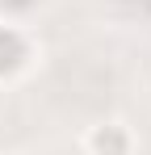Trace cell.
<instances>
[{
	"mask_svg": "<svg viewBox=\"0 0 151 155\" xmlns=\"http://www.w3.org/2000/svg\"><path fill=\"white\" fill-rule=\"evenodd\" d=\"M84 151L88 155H134V134L126 122H101L84 134Z\"/></svg>",
	"mask_w": 151,
	"mask_h": 155,
	"instance_id": "1",
	"label": "cell"
},
{
	"mask_svg": "<svg viewBox=\"0 0 151 155\" xmlns=\"http://www.w3.org/2000/svg\"><path fill=\"white\" fill-rule=\"evenodd\" d=\"M29 42H25L21 29L13 25H0V76H17V71H25L29 67Z\"/></svg>",
	"mask_w": 151,
	"mask_h": 155,
	"instance_id": "2",
	"label": "cell"
}]
</instances>
